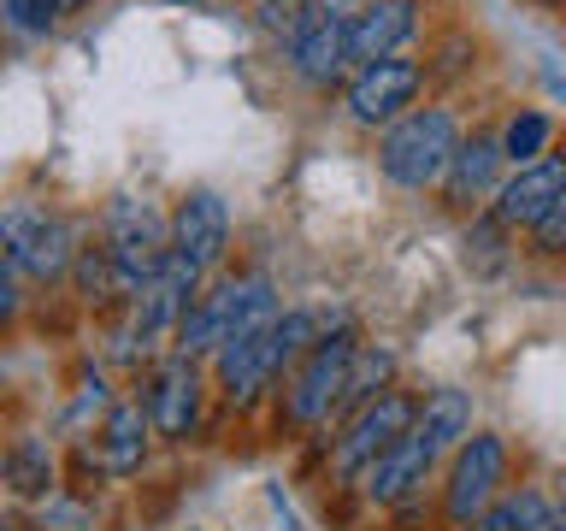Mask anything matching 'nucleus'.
<instances>
[{
  "instance_id": "1",
  "label": "nucleus",
  "mask_w": 566,
  "mask_h": 531,
  "mask_svg": "<svg viewBox=\"0 0 566 531\" xmlns=\"http://www.w3.org/2000/svg\"><path fill=\"white\" fill-rule=\"evenodd\" d=\"M460 142L467 136H460V118L449 106H413L378 136V171L396 189H431L449 177Z\"/></svg>"
},
{
  "instance_id": "2",
  "label": "nucleus",
  "mask_w": 566,
  "mask_h": 531,
  "mask_svg": "<svg viewBox=\"0 0 566 531\" xmlns=\"http://www.w3.org/2000/svg\"><path fill=\"white\" fill-rule=\"evenodd\" d=\"M106 254H113V272L124 283V295H142L148 283L166 272L171 260V225L159 219L148 201H136V195H118L113 207H106V230H101Z\"/></svg>"
},
{
  "instance_id": "3",
  "label": "nucleus",
  "mask_w": 566,
  "mask_h": 531,
  "mask_svg": "<svg viewBox=\"0 0 566 531\" xmlns=\"http://www.w3.org/2000/svg\"><path fill=\"white\" fill-rule=\"evenodd\" d=\"M0 254L12 260V272H24L35 283H60L77 260V237L53 207L42 201H12L0 207Z\"/></svg>"
},
{
  "instance_id": "4",
  "label": "nucleus",
  "mask_w": 566,
  "mask_h": 531,
  "mask_svg": "<svg viewBox=\"0 0 566 531\" xmlns=\"http://www.w3.org/2000/svg\"><path fill=\"white\" fill-rule=\"evenodd\" d=\"M354 354H360L354 331H331L301 354V366L290 372V384H283V414H290V425H325L331 419V407L343 402V389H348Z\"/></svg>"
},
{
  "instance_id": "5",
  "label": "nucleus",
  "mask_w": 566,
  "mask_h": 531,
  "mask_svg": "<svg viewBox=\"0 0 566 531\" xmlns=\"http://www.w3.org/2000/svg\"><path fill=\"white\" fill-rule=\"evenodd\" d=\"M413 419H419V402L407 396V389H384V396H371L360 414L343 425V437H336V455H331L336 478H366L371 460L389 455L407 431H413Z\"/></svg>"
},
{
  "instance_id": "6",
  "label": "nucleus",
  "mask_w": 566,
  "mask_h": 531,
  "mask_svg": "<svg viewBox=\"0 0 566 531\" xmlns=\"http://www.w3.org/2000/svg\"><path fill=\"white\" fill-rule=\"evenodd\" d=\"M502 485H507V442L490 437V431L467 437V442L454 449V460H449V485H442V520H449L454 531L472 525L478 513H484L495 496H502Z\"/></svg>"
},
{
  "instance_id": "7",
  "label": "nucleus",
  "mask_w": 566,
  "mask_h": 531,
  "mask_svg": "<svg viewBox=\"0 0 566 531\" xmlns=\"http://www.w3.org/2000/svg\"><path fill=\"white\" fill-rule=\"evenodd\" d=\"M424 71L413 60H371V65H354L348 77V118L366 124V131H378V124H396L413 113V95H419Z\"/></svg>"
},
{
  "instance_id": "8",
  "label": "nucleus",
  "mask_w": 566,
  "mask_h": 531,
  "mask_svg": "<svg viewBox=\"0 0 566 531\" xmlns=\"http://www.w3.org/2000/svg\"><path fill=\"white\" fill-rule=\"evenodd\" d=\"M555 201H566V154H543L537 166H520L507 177L502 195L490 201V212L507 230H537L555 212Z\"/></svg>"
},
{
  "instance_id": "9",
  "label": "nucleus",
  "mask_w": 566,
  "mask_h": 531,
  "mask_svg": "<svg viewBox=\"0 0 566 531\" xmlns=\"http://www.w3.org/2000/svg\"><path fill=\"white\" fill-rule=\"evenodd\" d=\"M224 248H230V212H224V201L212 189H189L184 201H177V212H171V254L189 260L195 272L207 278V272H219Z\"/></svg>"
},
{
  "instance_id": "10",
  "label": "nucleus",
  "mask_w": 566,
  "mask_h": 531,
  "mask_svg": "<svg viewBox=\"0 0 566 531\" xmlns=\"http://www.w3.org/2000/svg\"><path fill=\"white\" fill-rule=\"evenodd\" d=\"M142 407H148L159 437H171V442L195 437V425H201V366H195L189 354H166V361L154 366L148 402Z\"/></svg>"
},
{
  "instance_id": "11",
  "label": "nucleus",
  "mask_w": 566,
  "mask_h": 531,
  "mask_svg": "<svg viewBox=\"0 0 566 531\" xmlns=\"http://www.w3.org/2000/svg\"><path fill=\"white\" fill-rule=\"evenodd\" d=\"M507 154H502V136H490V131H472L467 142H460V154H454V166L449 177H442V201H449L454 212H478L484 201H495L507 184Z\"/></svg>"
},
{
  "instance_id": "12",
  "label": "nucleus",
  "mask_w": 566,
  "mask_h": 531,
  "mask_svg": "<svg viewBox=\"0 0 566 531\" xmlns=\"http://www.w3.org/2000/svg\"><path fill=\"white\" fill-rule=\"evenodd\" d=\"M283 48H290V71L307 88H336L354 71V60H348V24H331L325 12L301 18L295 35Z\"/></svg>"
},
{
  "instance_id": "13",
  "label": "nucleus",
  "mask_w": 566,
  "mask_h": 531,
  "mask_svg": "<svg viewBox=\"0 0 566 531\" xmlns=\"http://www.w3.org/2000/svg\"><path fill=\"white\" fill-rule=\"evenodd\" d=\"M437 460H442V455L431 449V442H424L419 431H407L396 449L378 455V460L366 467V496H371L378 508H401L407 496H419V490H424V478H431Z\"/></svg>"
},
{
  "instance_id": "14",
  "label": "nucleus",
  "mask_w": 566,
  "mask_h": 531,
  "mask_svg": "<svg viewBox=\"0 0 566 531\" xmlns=\"http://www.w3.org/2000/svg\"><path fill=\"white\" fill-rule=\"evenodd\" d=\"M419 30V0H378L371 12H360L348 24V60L371 65V60H396Z\"/></svg>"
},
{
  "instance_id": "15",
  "label": "nucleus",
  "mask_w": 566,
  "mask_h": 531,
  "mask_svg": "<svg viewBox=\"0 0 566 531\" xmlns=\"http://www.w3.org/2000/svg\"><path fill=\"white\" fill-rule=\"evenodd\" d=\"M148 431H154L148 407L142 402H113L106 419H101V431H95V467L106 478H130L142 467V455H148Z\"/></svg>"
},
{
  "instance_id": "16",
  "label": "nucleus",
  "mask_w": 566,
  "mask_h": 531,
  "mask_svg": "<svg viewBox=\"0 0 566 531\" xmlns=\"http://www.w3.org/2000/svg\"><path fill=\"white\" fill-rule=\"evenodd\" d=\"M413 431L431 442L437 455H454L460 442L472 437V402H467V389H431V396L419 402Z\"/></svg>"
},
{
  "instance_id": "17",
  "label": "nucleus",
  "mask_w": 566,
  "mask_h": 531,
  "mask_svg": "<svg viewBox=\"0 0 566 531\" xmlns=\"http://www.w3.org/2000/svg\"><path fill=\"white\" fill-rule=\"evenodd\" d=\"M0 478H7L12 496H48L53 490V455H48V442L18 437L12 449L0 455Z\"/></svg>"
},
{
  "instance_id": "18",
  "label": "nucleus",
  "mask_w": 566,
  "mask_h": 531,
  "mask_svg": "<svg viewBox=\"0 0 566 531\" xmlns=\"http://www.w3.org/2000/svg\"><path fill=\"white\" fill-rule=\"evenodd\" d=\"M543 513H548V496L525 485V490H502L472 525H460V531H531Z\"/></svg>"
},
{
  "instance_id": "19",
  "label": "nucleus",
  "mask_w": 566,
  "mask_h": 531,
  "mask_svg": "<svg viewBox=\"0 0 566 531\" xmlns=\"http://www.w3.org/2000/svg\"><path fill=\"white\" fill-rule=\"evenodd\" d=\"M548 136H555V124H548L537 106H520L507 124H502V154H507V166L520 171V166H537V159L548 154Z\"/></svg>"
},
{
  "instance_id": "20",
  "label": "nucleus",
  "mask_w": 566,
  "mask_h": 531,
  "mask_svg": "<svg viewBox=\"0 0 566 531\" xmlns=\"http://www.w3.org/2000/svg\"><path fill=\"white\" fill-rule=\"evenodd\" d=\"M71 278H77V295L88 308H106V301L124 295V283L113 272V254H106V242H83L77 260H71Z\"/></svg>"
},
{
  "instance_id": "21",
  "label": "nucleus",
  "mask_w": 566,
  "mask_h": 531,
  "mask_svg": "<svg viewBox=\"0 0 566 531\" xmlns=\"http://www.w3.org/2000/svg\"><path fill=\"white\" fill-rule=\"evenodd\" d=\"M389 372H396V354H389V348H360V354H354V372H348L343 402L366 407L371 396H384V389H389Z\"/></svg>"
},
{
  "instance_id": "22",
  "label": "nucleus",
  "mask_w": 566,
  "mask_h": 531,
  "mask_svg": "<svg viewBox=\"0 0 566 531\" xmlns=\"http://www.w3.org/2000/svg\"><path fill=\"white\" fill-rule=\"evenodd\" d=\"M60 18H65L60 0H7V24L24 30V35H48Z\"/></svg>"
},
{
  "instance_id": "23",
  "label": "nucleus",
  "mask_w": 566,
  "mask_h": 531,
  "mask_svg": "<svg viewBox=\"0 0 566 531\" xmlns=\"http://www.w3.org/2000/svg\"><path fill=\"white\" fill-rule=\"evenodd\" d=\"M531 248H537L543 260H560V254H566V201H555V212H548V219L531 230Z\"/></svg>"
},
{
  "instance_id": "24",
  "label": "nucleus",
  "mask_w": 566,
  "mask_h": 531,
  "mask_svg": "<svg viewBox=\"0 0 566 531\" xmlns=\"http://www.w3.org/2000/svg\"><path fill=\"white\" fill-rule=\"evenodd\" d=\"M18 313H24V295H18V272H12V260L0 254V331L18 325Z\"/></svg>"
},
{
  "instance_id": "25",
  "label": "nucleus",
  "mask_w": 566,
  "mask_h": 531,
  "mask_svg": "<svg viewBox=\"0 0 566 531\" xmlns=\"http://www.w3.org/2000/svg\"><path fill=\"white\" fill-rule=\"evenodd\" d=\"M378 0H313V12H325L331 24H354L360 12H371Z\"/></svg>"
},
{
  "instance_id": "26",
  "label": "nucleus",
  "mask_w": 566,
  "mask_h": 531,
  "mask_svg": "<svg viewBox=\"0 0 566 531\" xmlns=\"http://www.w3.org/2000/svg\"><path fill=\"white\" fill-rule=\"evenodd\" d=\"M531 531H566V502H548V513Z\"/></svg>"
},
{
  "instance_id": "27",
  "label": "nucleus",
  "mask_w": 566,
  "mask_h": 531,
  "mask_svg": "<svg viewBox=\"0 0 566 531\" xmlns=\"http://www.w3.org/2000/svg\"><path fill=\"white\" fill-rule=\"evenodd\" d=\"M60 7H65V12H77V7H83V0H60Z\"/></svg>"
},
{
  "instance_id": "28",
  "label": "nucleus",
  "mask_w": 566,
  "mask_h": 531,
  "mask_svg": "<svg viewBox=\"0 0 566 531\" xmlns=\"http://www.w3.org/2000/svg\"><path fill=\"white\" fill-rule=\"evenodd\" d=\"M171 7H201V0H171Z\"/></svg>"
}]
</instances>
